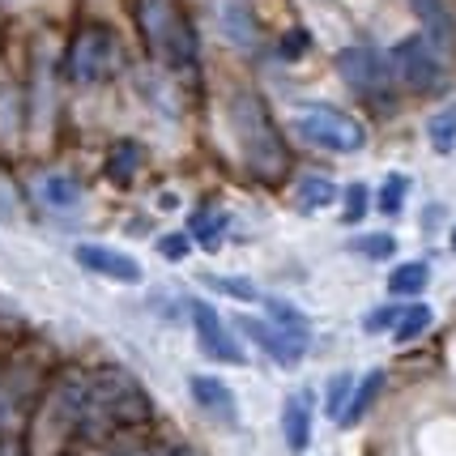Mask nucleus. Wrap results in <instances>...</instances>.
I'll return each mask as SVG.
<instances>
[{
	"label": "nucleus",
	"mask_w": 456,
	"mask_h": 456,
	"mask_svg": "<svg viewBox=\"0 0 456 456\" xmlns=\"http://www.w3.org/2000/svg\"><path fill=\"white\" fill-rule=\"evenodd\" d=\"M427 281H431V269H427V260H405L397 265L393 273H388V290L397 298H418L427 290Z\"/></svg>",
	"instance_id": "obj_18"
},
{
	"label": "nucleus",
	"mask_w": 456,
	"mask_h": 456,
	"mask_svg": "<svg viewBox=\"0 0 456 456\" xmlns=\"http://www.w3.org/2000/svg\"><path fill=\"white\" fill-rule=\"evenodd\" d=\"M379 393H384V371H371L367 379H354V393H350V405H346V414H341V427L362 422V414L376 405Z\"/></svg>",
	"instance_id": "obj_17"
},
{
	"label": "nucleus",
	"mask_w": 456,
	"mask_h": 456,
	"mask_svg": "<svg viewBox=\"0 0 456 456\" xmlns=\"http://www.w3.org/2000/svg\"><path fill=\"white\" fill-rule=\"evenodd\" d=\"M0 456H26V448H21V439L0 436Z\"/></svg>",
	"instance_id": "obj_31"
},
{
	"label": "nucleus",
	"mask_w": 456,
	"mask_h": 456,
	"mask_svg": "<svg viewBox=\"0 0 456 456\" xmlns=\"http://www.w3.org/2000/svg\"><path fill=\"white\" fill-rule=\"evenodd\" d=\"M405 197H410V179L405 175H384V183H379V192H376V205H379V214H401L405 209Z\"/></svg>",
	"instance_id": "obj_24"
},
{
	"label": "nucleus",
	"mask_w": 456,
	"mask_h": 456,
	"mask_svg": "<svg viewBox=\"0 0 456 456\" xmlns=\"http://www.w3.org/2000/svg\"><path fill=\"white\" fill-rule=\"evenodd\" d=\"M452 252H456V226H452Z\"/></svg>",
	"instance_id": "obj_32"
},
{
	"label": "nucleus",
	"mask_w": 456,
	"mask_h": 456,
	"mask_svg": "<svg viewBox=\"0 0 456 456\" xmlns=\"http://www.w3.org/2000/svg\"><path fill=\"white\" fill-rule=\"evenodd\" d=\"M235 329H239V333H243L248 341H256L260 350L273 358V362H281V367H295L298 358L307 354V350H303L298 341H290L286 333H281L273 320H260V316H248V312H239V316H235Z\"/></svg>",
	"instance_id": "obj_9"
},
{
	"label": "nucleus",
	"mask_w": 456,
	"mask_h": 456,
	"mask_svg": "<svg viewBox=\"0 0 456 456\" xmlns=\"http://www.w3.org/2000/svg\"><path fill=\"white\" fill-rule=\"evenodd\" d=\"M119 69V39L111 26L102 21H90L81 26L77 35L69 39V52H64V73L77 86H94V81H107Z\"/></svg>",
	"instance_id": "obj_5"
},
{
	"label": "nucleus",
	"mask_w": 456,
	"mask_h": 456,
	"mask_svg": "<svg viewBox=\"0 0 456 456\" xmlns=\"http://www.w3.org/2000/svg\"><path fill=\"white\" fill-rule=\"evenodd\" d=\"M427 141H431L436 154H452L456 150V102L439 107L436 116L427 119Z\"/></svg>",
	"instance_id": "obj_19"
},
{
	"label": "nucleus",
	"mask_w": 456,
	"mask_h": 456,
	"mask_svg": "<svg viewBox=\"0 0 456 456\" xmlns=\"http://www.w3.org/2000/svg\"><path fill=\"white\" fill-rule=\"evenodd\" d=\"M226 119H231V137L243 167L265 183H281L290 175V145L278 133V124L269 116V107L252 90H235L226 102Z\"/></svg>",
	"instance_id": "obj_1"
},
{
	"label": "nucleus",
	"mask_w": 456,
	"mask_h": 456,
	"mask_svg": "<svg viewBox=\"0 0 456 456\" xmlns=\"http://www.w3.org/2000/svg\"><path fill=\"white\" fill-rule=\"evenodd\" d=\"M188 393H192V401H197L205 414L218 418V422H235V418H239L235 393H231L218 376H192V379H188Z\"/></svg>",
	"instance_id": "obj_12"
},
{
	"label": "nucleus",
	"mask_w": 456,
	"mask_h": 456,
	"mask_svg": "<svg viewBox=\"0 0 456 456\" xmlns=\"http://www.w3.org/2000/svg\"><path fill=\"white\" fill-rule=\"evenodd\" d=\"M350 248H354L358 256L388 260V256H393V252H397V239H393V235H384V231H376V235H358L354 243H350Z\"/></svg>",
	"instance_id": "obj_26"
},
{
	"label": "nucleus",
	"mask_w": 456,
	"mask_h": 456,
	"mask_svg": "<svg viewBox=\"0 0 456 456\" xmlns=\"http://www.w3.org/2000/svg\"><path fill=\"white\" fill-rule=\"evenodd\" d=\"M226 231H231V218H226L222 209H197V218H192V226H188V239L200 243L205 252H218Z\"/></svg>",
	"instance_id": "obj_16"
},
{
	"label": "nucleus",
	"mask_w": 456,
	"mask_h": 456,
	"mask_svg": "<svg viewBox=\"0 0 456 456\" xmlns=\"http://www.w3.org/2000/svg\"><path fill=\"white\" fill-rule=\"evenodd\" d=\"M137 26L150 56L159 60L162 69L188 73L197 64V30H192V18L179 0H137Z\"/></svg>",
	"instance_id": "obj_2"
},
{
	"label": "nucleus",
	"mask_w": 456,
	"mask_h": 456,
	"mask_svg": "<svg viewBox=\"0 0 456 456\" xmlns=\"http://www.w3.org/2000/svg\"><path fill=\"white\" fill-rule=\"evenodd\" d=\"M312 52V35L303 30V26H290V30H281V39H278V56L281 60H303Z\"/></svg>",
	"instance_id": "obj_28"
},
{
	"label": "nucleus",
	"mask_w": 456,
	"mask_h": 456,
	"mask_svg": "<svg viewBox=\"0 0 456 456\" xmlns=\"http://www.w3.org/2000/svg\"><path fill=\"white\" fill-rule=\"evenodd\" d=\"M350 393H354V376L350 371H338V376L329 379V388H324V414L333 418V422H341L346 405H350Z\"/></svg>",
	"instance_id": "obj_23"
},
{
	"label": "nucleus",
	"mask_w": 456,
	"mask_h": 456,
	"mask_svg": "<svg viewBox=\"0 0 456 456\" xmlns=\"http://www.w3.org/2000/svg\"><path fill=\"white\" fill-rule=\"evenodd\" d=\"M188 248H192L188 231H171V235L159 239V256H167V260H183L188 256Z\"/></svg>",
	"instance_id": "obj_29"
},
{
	"label": "nucleus",
	"mask_w": 456,
	"mask_h": 456,
	"mask_svg": "<svg viewBox=\"0 0 456 456\" xmlns=\"http://www.w3.org/2000/svg\"><path fill=\"white\" fill-rule=\"evenodd\" d=\"M222 21H226V35H231L235 43L256 39V26H252V13H248L243 0H226V4H222Z\"/></svg>",
	"instance_id": "obj_22"
},
{
	"label": "nucleus",
	"mask_w": 456,
	"mask_h": 456,
	"mask_svg": "<svg viewBox=\"0 0 456 456\" xmlns=\"http://www.w3.org/2000/svg\"><path fill=\"white\" fill-rule=\"evenodd\" d=\"M141 145L137 141H111L107 145V159H102V171H107V179L116 183V188H133L137 183V175H141Z\"/></svg>",
	"instance_id": "obj_13"
},
{
	"label": "nucleus",
	"mask_w": 456,
	"mask_h": 456,
	"mask_svg": "<svg viewBox=\"0 0 456 456\" xmlns=\"http://www.w3.org/2000/svg\"><path fill=\"white\" fill-rule=\"evenodd\" d=\"M388 64H393L397 86H405L410 94H436L439 86H444V64H439L436 47L422 39V35H405L401 43H393Z\"/></svg>",
	"instance_id": "obj_6"
},
{
	"label": "nucleus",
	"mask_w": 456,
	"mask_h": 456,
	"mask_svg": "<svg viewBox=\"0 0 456 456\" xmlns=\"http://www.w3.org/2000/svg\"><path fill=\"white\" fill-rule=\"evenodd\" d=\"M43 200L52 209H77L81 205V183L73 175H47L43 179Z\"/></svg>",
	"instance_id": "obj_21"
},
{
	"label": "nucleus",
	"mask_w": 456,
	"mask_h": 456,
	"mask_svg": "<svg viewBox=\"0 0 456 456\" xmlns=\"http://www.w3.org/2000/svg\"><path fill=\"white\" fill-rule=\"evenodd\" d=\"M77 265L86 273H94V278L116 281V286H141V281H145L141 260L128 256V252H119V248H107V243H81Z\"/></svg>",
	"instance_id": "obj_8"
},
{
	"label": "nucleus",
	"mask_w": 456,
	"mask_h": 456,
	"mask_svg": "<svg viewBox=\"0 0 456 456\" xmlns=\"http://www.w3.org/2000/svg\"><path fill=\"white\" fill-rule=\"evenodd\" d=\"M295 133L316 150L329 154H358L367 145V124L341 107L329 102H312V107H298L295 111Z\"/></svg>",
	"instance_id": "obj_4"
},
{
	"label": "nucleus",
	"mask_w": 456,
	"mask_h": 456,
	"mask_svg": "<svg viewBox=\"0 0 456 456\" xmlns=\"http://www.w3.org/2000/svg\"><path fill=\"white\" fill-rule=\"evenodd\" d=\"M418 26H422V39L439 47V52H452L456 47V18L448 9V0H410Z\"/></svg>",
	"instance_id": "obj_10"
},
{
	"label": "nucleus",
	"mask_w": 456,
	"mask_h": 456,
	"mask_svg": "<svg viewBox=\"0 0 456 456\" xmlns=\"http://www.w3.org/2000/svg\"><path fill=\"white\" fill-rule=\"evenodd\" d=\"M338 183L324 175H303L295 188V200L298 209H307V214H320V209H329V205H338Z\"/></svg>",
	"instance_id": "obj_15"
},
{
	"label": "nucleus",
	"mask_w": 456,
	"mask_h": 456,
	"mask_svg": "<svg viewBox=\"0 0 456 456\" xmlns=\"http://www.w3.org/2000/svg\"><path fill=\"white\" fill-rule=\"evenodd\" d=\"M205 286H214L218 295L235 298V303H256V286H252L248 278H218V273H209V278H205Z\"/></svg>",
	"instance_id": "obj_25"
},
{
	"label": "nucleus",
	"mask_w": 456,
	"mask_h": 456,
	"mask_svg": "<svg viewBox=\"0 0 456 456\" xmlns=\"http://www.w3.org/2000/svg\"><path fill=\"white\" fill-rule=\"evenodd\" d=\"M431 307L427 303H405L401 307V316H397V324H393V338L397 341H418L427 329H431Z\"/></svg>",
	"instance_id": "obj_20"
},
{
	"label": "nucleus",
	"mask_w": 456,
	"mask_h": 456,
	"mask_svg": "<svg viewBox=\"0 0 456 456\" xmlns=\"http://www.w3.org/2000/svg\"><path fill=\"white\" fill-rule=\"evenodd\" d=\"M341 197H346V209H341L346 226H358V222H362V214L371 209V192H367V183H350Z\"/></svg>",
	"instance_id": "obj_27"
},
{
	"label": "nucleus",
	"mask_w": 456,
	"mask_h": 456,
	"mask_svg": "<svg viewBox=\"0 0 456 456\" xmlns=\"http://www.w3.org/2000/svg\"><path fill=\"white\" fill-rule=\"evenodd\" d=\"M338 77L350 86V94L367 102V107H379V111H388L393 102H397V77H393V64L388 56H379L376 47H367V43H350V47H341L338 52Z\"/></svg>",
	"instance_id": "obj_3"
},
{
	"label": "nucleus",
	"mask_w": 456,
	"mask_h": 456,
	"mask_svg": "<svg viewBox=\"0 0 456 456\" xmlns=\"http://www.w3.org/2000/svg\"><path fill=\"white\" fill-rule=\"evenodd\" d=\"M265 312H269V320H273V324H278V329L290 341H298L303 350L312 346V320L303 316L295 303H286V298H278V295H269V298H265Z\"/></svg>",
	"instance_id": "obj_14"
},
{
	"label": "nucleus",
	"mask_w": 456,
	"mask_h": 456,
	"mask_svg": "<svg viewBox=\"0 0 456 456\" xmlns=\"http://www.w3.org/2000/svg\"><path fill=\"white\" fill-rule=\"evenodd\" d=\"M401 316V303H388V307H379V312H367L362 316V329L367 333H384V329H393Z\"/></svg>",
	"instance_id": "obj_30"
},
{
	"label": "nucleus",
	"mask_w": 456,
	"mask_h": 456,
	"mask_svg": "<svg viewBox=\"0 0 456 456\" xmlns=\"http://www.w3.org/2000/svg\"><path fill=\"white\" fill-rule=\"evenodd\" d=\"M312 410H316V401H312L307 388H303V393H290L286 405H281V436H286V448L298 456L312 448Z\"/></svg>",
	"instance_id": "obj_11"
},
{
	"label": "nucleus",
	"mask_w": 456,
	"mask_h": 456,
	"mask_svg": "<svg viewBox=\"0 0 456 456\" xmlns=\"http://www.w3.org/2000/svg\"><path fill=\"white\" fill-rule=\"evenodd\" d=\"M188 316H192V329H197L200 354H209L214 362H226V367H243V362H248L239 338H231V329L222 324V316L214 312V303L192 298V303H188Z\"/></svg>",
	"instance_id": "obj_7"
}]
</instances>
